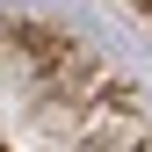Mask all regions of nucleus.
<instances>
[{
	"mask_svg": "<svg viewBox=\"0 0 152 152\" xmlns=\"http://www.w3.org/2000/svg\"><path fill=\"white\" fill-rule=\"evenodd\" d=\"M145 7H152V0H145Z\"/></svg>",
	"mask_w": 152,
	"mask_h": 152,
	"instance_id": "nucleus-1",
	"label": "nucleus"
}]
</instances>
